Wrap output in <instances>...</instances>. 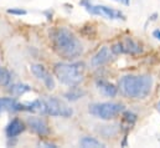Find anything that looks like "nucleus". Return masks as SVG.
I'll use <instances>...</instances> for the list:
<instances>
[{
	"label": "nucleus",
	"instance_id": "6e6552de",
	"mask_svg": "<svg viewBox=\"0 0 160 148\" xmlns=\"http://www.w3.org/2000/svg\"><path fill=\"white\" fill-rule=\"evenodd\" d=\"M28 126L39 136H47L50 133V128L46 123L45 119H42L40 117H29L28 118Z\"/></svg>",
	"mask_w": 160,
	"mask_h": 148
},
{
	"label": "nucleus",
	"instance_id": "2eb2a0df",
	"mask_svg": "<svg viewBox=\"0 0 160 148\" xmlns=\"http://www.w3.org/2000/svg\"><path fill=\"white\" fill-rule=\"evenodd\" d=\"M84 95H86V92H84L83 90L72 86V88L65 93V97H66V100H68V101H77V100L82 98Z\"/></svg>",
	"mask_w": 160,
	"mask_h": 148
},
{
	"label": "nucleus",
	"instance_id": "b1692460",
	"mask_svg": "<svg viewBox=\"0 0 160 148\" xmlns=\"http://www.w3.org/2000/svg\"><path fill=\"white\" fill-rule=\"evenodd\" d=\"M122 146H123V147H125V146H127V137H124V141H123Z\"/></svg>",
	"mask_w": 160,
	"mask_h": 148
},
{
	"label": "nucleus",
	"instance_id": "5701e85b",
	"mask_svg": "<svg viewBox=\"0 0 160 148\" xmlns=\"http://www.w3.org/2000/svg\"><path fill=\"white\" fill-rule=\"evenodd\" d=\"M43 146H46V147H51V148H56L55 145H52V143H42Z\"/></svg>",
	"mask_w": 160,
	"mask_h": 148
},
{
	"label": "nucleus",
	"instance_id": "1a4fd4ad",
	"mask_svg": "<svg viewBox=\"0 0 160 148\" xmlns=\"http://www.w3.org/2000/svg\"><path fill=\"white\" fill-rule=\"evenodd\" d=\"M112 54H113V52H112V50H111L108 46H103V47L92 57L91 65H92L93 67H99V66L107 64V62L111 60Z\"/></svg>",
	"mask_w": 160,
	"mask_h": 148
},
{
	"label": "nucleus",
	"instance_id": "0eeeda50",
	"mask_svg": "<svg viewBox=\"0 0 160 148\" xmlns=\"http://www.w3.org/2000/svg\"><path fill=\"white\" fill-rule=\"evenodd\" d=\"M31 72L35 75L39 80H41L48 90H53L55 88V80H53V77L51 76V74L42 65H39V64L31 65Z\"/></svg>",
	"mask_w": 160,
	"mask_h": 148
},
{
	"label": "nucleus",
	"instance_id": "9b49d317",
	"mask_svg": "<svg viewBox=\"0 0 160 148\" xmlns=\"http://www.w3.org/2000/svg\"><path fill=\"white\" fill-rule=\"evenodd\" d=\"M97 88L102 95H104L107 97H114L118 93V87L108 81H104V80L97 81Z\"/></svg>",
	"mask_w": 160,
	"mask_h": 148
},
{
	"label": "nucleus",
	"instance_id": "ddd939ff",
	"mask_svg": "<svg viewBox=\"0 0 160 148\" xmlns=\"http://www.w3.org/2000/svg\"><path fill=\"white\" fill-rule=\"evenodd\" d=\"M16 105H18V101L15 98H11V97L0 98V113L5 111L16 112Z\"/></svg>",
	"mask_w": 160,
	"mask_h": 148
},
{
	"label": "nucleus",
	"instance_id": "f3484780",
	"mask_svg": "<svg viewBox=\"0 0 160 148\" xmlns=\"http://www.w3.org/2000/svg\"><path fill=\"white\" fill-rule=\"evenodd\" d=\"M10 81H11V75H10V72L6 69L1 67V71H0V85L1 86H8L10 83Z\"/></svg>",
	"mask_w": 160,
	"mask_h": 148
},
{
	"label": "nucleus",
	"instance_id": "a211bd4d",
	"mask_svg": "<svg viewBox=\"0 0 160 148\" xmlns=\"http://www.w3.org/2000/svg\"><path fill=\"white\" fill-rule=\"evenodd\" d=\"M123 119L124 122H127L129 126H133L137 121V114L133 113V112H129V111H125L123 113Z\"/></svg>",
	"mask_w": 160,
	"mask_h": 148
},
{
	"label": "nucleus",
	"instance_id": "4468645a",
	"mask_svg": "<svg viewBox=\"0 0 160 148\" xmlns=\"http://www.w3.org/2000/svg\"><path fill=\"white\" fill-rule=\"evenodd\" d=\"M29 91H31V87L25 83H14L9 87V92L14 96H21Z\"/></svg>",
	"mask_w": 160,
	"mask_h": 148
},
{
	"label": "nucleus",
	"instance_id": "4be33fe9",
	"mask_svg": "<svg viewBox=\"0 0 160 148\" xmlns=\"http://www.w3.org/2000/svg\"><path fill=\"white\" fill-rule=\"evenodd\" d=\"M153 35H154V37H157L158 40H160V30H155V31L153 33Z\"/></svg>",
	"mask_w": 160,
	"mask_h": 148
},
{
	"label": "nucleus",
	"instance_id": "f257e3e1",
	"mask_svg": "<svg viewBox=\"0 0 160 148\" xmlns=\"http://www.w3.org/2000/svg\"><path fill=\"white\" fill-rule=\"evenodd\" d=\"M50 40L55 52L62 59L73 60L83 51L81 41L66 28L53 29L50 33Z\"/></svg>",
	"mask_w": 160,
	"mask_h": 148
},
{
	"label": "nucleus",
	"instance_id": "393cba45",
	"mask_svg": "<svg viewBox=\"0 0 160 148\" xmlns=\"http://www.w3.org/2000/svg\"><path fill=\"white\" fill-rule=\"evenodd\" d=\"M158 110H159V111H160V102H159V103H158Z\"/></svg>",
	"mask_w": 160,
	"mask_h": 148
},
{
	"label": "nucleus",
	"instance_id": "20e7f679",
	"mask_svg": "<svg viewBox=\"0 0 160 148\" xmlns=\"http://www.w3.org/2000/svg\"><path fill=\"white\" fill-rule=\"evenodd\" d=\"M89 113L101 119H113L118 114L124 111V106L116 102H102V103H93L88 108Z\"/></svg>",
	"mask_w": 160,
	"mask_h": 148
},
{
	"label": "nucleus",
	"instance_id": "f8f14e48",
	"mask_svg": "<svg viewBox=\"0 0 160 148\" xmlns=\"http://www.w3.org/2000/svg\"><path fill=\"white\" fill-rule=\"evenodd\" d=\"M122 42H123V46H124V52H127V54L138 55V54H140L143 51L142 46L137 41H134L132 37H125Z\"/></svg>",
	"mask_w": 160,
	"mask_h": 148
},
{
	"label": "nucleus",
	"instance_id": "39448f33",
	"mask_svg": "<svg viewBox=\"0 0 160 148\" xmlns=\"http://www.w3.org/2000/svg\"><path fill=\"white\" fill-rule=\"evenodd\" d=\"M72 113L73 111L71 107L56 97H47L43 100V114L53 117H71Z\"/></svg>",
	"mask_w": 160,
	"mask_h": 148
},
{
	"label": "nucleus",
	"instance_id": "dca6fc26",
	"mask_svg": "<svg viewBox=\"0 0 160 148\" xmlns=\"http://www.w3.org/2000/svg\"><path fill=\"white\" fill-rule=\"evenodd\" d=\"M81 146L84 148H101V147H104V145L102 143V142H99V141H97L96 138H93V137H83L82 140L80 141Z\"/></svg>",
	"mask_w": 160,
	"mask_h": 148
},
{
	"label": "nucleus",
	"instance_id": "a878e982",
	"mask_svg": "<svg viewBox=\"0 0 160 148\" xmlns=\"http://www.w3.org/2000/svg\"><path fill=\"white\" fill-rule=\"evenodd\" d=\"M0 71H1V67H0Z\"/></svg>",
	"mask_w": 160,
	"mask_h": 148
},
{
	"label": "nucleus",
	"instance_id": "412c9836",
	"mask_svg": "<svg viewBox=\"0 0 160 148\" xmlns=\"http://www.w3.org/2000/svg\"><path fill=\"white\" fill-rule=\"evenodd\" d=\"M114 1H118L120 4H124V5H129V3H130V0H114Z\"/></svg>",
	"mask_w": 160,
	"mask_h": 148
},
{
	"label": "nucleus",
	"instance_id": "6ab92c4d",
	"mask_svg": "<svg viewBox=\"0 0 160 148\" xmlns=\"http://www.w3.org/2000/svg\"><path fill=\"white\" fill-rule=\"evenodd\" d=\"M112 52L114 55H120V54H124V46H123V42H117L114 44L112 47H111Z\"/></svg>",
	"mask_w": 160,
	"mask_h": 148
},
{
	"label": "nucleus",
	"instance_id": "f03ea898",
	"mask_svg": "<svg viewBox=\"0 0 160 148\" xmlns=\"http://www.w3.org/2000/svg\"><path fill=\"white\" fill-rule=\"evenodd\" d=\"M153 87V78L149 75H127L119 81L120 92L133 100L145 98Z\"/></svg>",
	"mask_w": 160,
	"mask_h": 148
},
{
	"label": "nucleus",
	"instance_id": "423d86ee",
	"mask_svg": "<svg viewBox=\"0 0 160 148\" xmlns=\"http://www.w3.org/2000/svg\"><path fill=\"white\" fill-rule=\"evenodd\" d=\"M86 10L93 15H101L107 19H124V15L120 13L119 10L112 9L109 6L104 5H86Z\"/></svg>",
	"mask_w": 160,
	"mask_h": 148
},
{
	"label": "nucleus",
	"instance_id": "9d476101",
	"mask_svg": "<svg viewBox=\"0 0 160 148\" xmlns=\"http://www.w3.org/2000/svg\"><path fill=\"white\" fill-rule=\"evenodd\" d=\"M24 131H25L24 122L19 118H14L6 127V136L9 138H14V137H18L19 135H21Z\"/></svg>",
	"mask_w": 160,
	"mask_h": 148
},
{
	"label": "nucleus",
	"instance_id": "aec40b11",
	"mask_svg": "<svg viewBox=\"0 0 160 148\" xmlns=\"http://www.w3.org/2000/svg\"><path fill=\"white\" fill-rule=\"evenodd\" d=\"M8 13L11 14V15H18V16H21V15H26L28 11L24 10V9H8Z\"/></svg>",
	"mask_w": 160,
	"mask_h": 148
},
{
	"label": "nucleus",
	"instance_id": "7ed1b4c3",
	"mask_svg": "<svg viewBox=\"0 0 160 148\" xmlns=\"http://www.w3.org/2000/svg\"><path fill=\"white\" fill-rule=\"evenodd\" d=\"M53 72L61 83H65L67 86H77L83 81L84 64L83 62H73V64L58 62L55 65Z\"/></svg>",
	"mask_w": 160,
	"mask_h": 148
}]
</instances>
